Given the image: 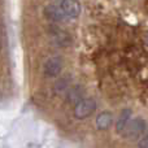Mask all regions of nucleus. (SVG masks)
<instances>
[{
  "label": "nucleus",
  "mask_w": 148,
  "mask_h": 148,
  "mask_svg": "<svg viewBox=\"0 0 148 148\" xmlns=\"http://www.w3.org/2000/svg\"><path fill=\"white\" fill-rule=\"evenodd\" d=\"M140 148H148V136L140 142Z\"/></svg>",
  "instance_id": "6"
},
{
  "label": "nucleus",
  "mask_w": 148,
  "mask_h": 148,
  "mask_svg": "<svg viewBox=\"0 0 148 148\" xmlns=\"http://www.w3.org/2000/svg\"><path fill=\"white\" fill-rule=\"evenodd\" d=\"M95 108H96V104H95L94 100H91V99L82 100V101L78 103V105L75 107L74 114H75L77 118H86L94 113Z\"/></svg>",
  "instance_id": "2"
},
{
  "label": "nucleus",
  "mask_w": 148,
  "mask_h": 148,
  "mask_svg": "<svg viewBox=\"0 0 148 148\" xmlns=\"http://www.w3.org/2000/svg\"><path fill=\"white\" fill-rule=\"evenodd\" d=\"M59 7L61 8L66 18H77L81 13V4L78 0H61Z\"/></svg>",
  "instance_id": "1"
},
{
  "label": "nucleus",
  "mask_w": 148,
  "mask_h": 148,
  "mask_svg": "<svg viewBox=\"0 0 148 148\" xmlns=\"http://www.w3.org/2000/svg\"><path fill=\"white\" fill-rule=\"evenodd\" d=\"M60 70H61V61H60L59 59H56V57H53V59L48 60V61L46 62V74L47 75L55 77L60 73Z\"/></svg>",
  "instance_id": "4"
},
{
  "label": "nucleus",
  "mask_w": 148,
  "mask_h": 148,
  "mask_svg": "<svg viewBox=\"0 0 148 148\" xmlns=\"http://www.w3.org/2000/svg\"><path fill=\"white\" fill-rule=\"evenodd\" d=\"M44 13H46V16L49 20L55 21V22H61V21L66 20V16L64 14L61 8L57 7V5H48V7L44 9Z\"/></svg>",
  "instance_id": "3"
},
{
  "label": "nucleus",
  "mask_w": 148,
  "mask_h": 148,
  "mask_svg": "<svg viewBox=\"0 0 148 148\" xmlns=\"http://www.w3.org/2000/svg\"><path fill=\"white\" fill-rule=\"evenodd\" d=\"M110 123H112V116H110L108 112L101 113V114L97 117L96 125L100 130H107V129L110 126Z\"/></svg>",
  "instance_id": "5"
}]
</instances>
